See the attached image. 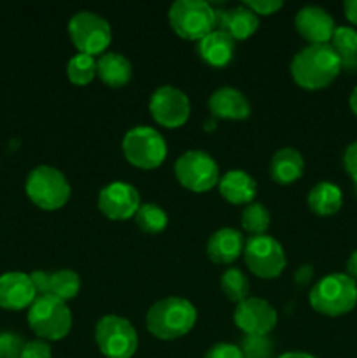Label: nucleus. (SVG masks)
<instances>
[{
	"label": "nucleus",
	"instance_id": "42",
	"mask_svg": "<svg viewBox=\"0 0 357 358\" xmlns=\"http://www.w3.org/2000/svg\"><path fill=\"white\" fill-rule=\"evenodd\" d=\"M349 105H350V110L354 112V115H357V86L354 87V91H352V93H350Z\"/></svg>",
	"mask_w": 357,
	"mask_h": 358
},
{
	"label": "nucleus",
	"instance_id": "8",
	"mask_svg": "<svg viewBox=\"0 0 357 358\" xmlns=\"http://www.w3.org/2000/svg\"><path fill=\"white\" fill-rule=\"evenodd\" d=\"M122 154L126 159L142 170H154L167 159L168 147L158 129L150 126H135L122 138Z\"/></svg>",
	"mask_w": 357,
	"mask_h": 358
},
{
	"label": "nucleus",
	"instance_id": "23",
	"mask_svg": "<svg viewBox=\"0 0 357 358\" xmlns=\"http://www.w3.org/2000/svg\"><path fill=\"white\" fill-rule=\"evenodd\" d=\"M97 76L108 87H122L132 80V63L121 52L107 51L97 59Z\"/></svg>",
	"mask_w": 357,
	"mask_h": 358
},
{
	"label": "nucleus",
	"instance_id": "41",
	"mask_svg": "<svg viewBox=\"0 0 357 358\" xmlns=\"http://www.w3.org/2000/svg\"><path fill=\"white\" fill-rule=\"evenodd\" d=\"M276 358H315V357L304 352H287V353H282V355Z\"/></svg>",
	"mask_w": 357,
	"mask_h": 358
},
{
	"label": "nucleus",
	"instance_id": "34",
	"mask_svg": "<svg viewBox=\"0 0 357 358\" xmlns=\"http://www.w3.org/2000/svg\"><path fill=\"white\" fill-rule=\"evenodd\" d=\"M21 358H52L51 346L48 345V341H42V339L28 341L24 343Z\"/></svg>",
	"mask_w": 357,
	"mask_h": 358
},
{
	"label": "nucleus",
	"instance_id": "5",
	"mask_svg": "<svg viewBox=\"0 0 357 358\" xmlns=\"http://www.w3.org/2000/svg\"><path fill=\"white\" fill-rule=\"evenodd\" d=\"M24 191L30 201L46 212L59 210L70 198V184L65 175L55 166L41 164L28 173Z\"/></svg>",
	"mask_w": 357,
	"mask_h": 358
},
{
	"label": "nucleus",
	"instance_id": "11",
	"mask_svg": "<svg viewBox=\"0 0 357 358\" xmlns=\"http://www.w3.org/2000/svg\"><path fill=\"white\" fill-rule=\"evenodd\" d=\"M244 259L247 268L262 280H273L282 275L287 259L282 245L268 234L251 236L245 241Z\"/></svg>",
	"mask_w": 357,
	"mask_h": 358
},
{
	"label": "nucleus",
	"instance_id": "38",
	"mask_svg": "<svg viewBox=\"0 0 357 358\" xmlns=\"http://www.w3.org/2000/svg\"><path fill=\"white\" fill-rule=\"evenodd\" d=\"M312 278H314V266L312 264H301L296 269V273H294V280H296V283L300 287L310 283Z\"/></svg>",
	"mask_w": 357,
	"mask_h": 358
},
{
	"label": "nucleus",
	"instance_id": "25",
	"mask_svg": "<svg viewBox=\"0 0 357 358\" xmlns=\"http://www.w3.org/2000/svg\"><path fill=\"white\" fill-rule=\"evenodd\" d=\"M331 48L342 62V69L349 72L357 70V30L352 27H336L331 38Z\"/></svg>",
	"mask_w": 357,
	"mask_h": 358
},
{
	"label": "nucleus",
	"instance_id": "37",
	"mask_svg": "<svg viewBox=\"0 0 357 358\" xmlns=\"http://www.w3.org/2000/svg\"><path fill=\"white\" fill-rule=\"evenodd\" d=\"M30 280L35 287L37 296H48V287H49V273L46 271H34L30 273Z\"/></svg>",
	"mask_w": 357,
	"mask_h": 358
},
{
	"label": "nucleus",
	"instance_id": "24",
	"mask_svg": "<svg viewBox=\"0 0 357 358\" xmlns=\"http://www.w3.org/2000/svg\"><path fill=\"white\" fill-rule=\"evenodd\" d=\"M308 206L315 215L329 217L340 212L343 205V192L336 184L322 180L315 184L308 192Z\"/></svg>",
	"mask_w": 357,
	"mask_h": 358
},
{
	"label": "nucleus",
	"instance_id": "3",
	"mask_svg": "<svg viewBox=\"0 0 357 358\" xmlns=\"http://www.w3.org/2000/svg\"><path fill=\"white\" fill-rule=\"evenodd\" d=\"M310 306L326 317H343L357 306V282L346 273H331L310 290Z\"/></svg>",
	"mask_w": 357,
	"mask_h": 358
},
{
	"label": "nucleus",
	"instance_id": "15",
	"mask_svg": "<svg viewBox=\"0 0 357 358\" xmlns=\"http://www.w3.org/2000/svg\"><path fill=\"white\" fill-rule=\"evenodd\" d=\"M296 30L310 44H329L336 30L331 14L318 6L301 7L294 17Z\"/></svg>",
	"mask_w": 357,
	"mask_h": 358
},
{
	"label": "nucleus",
	"instance_id": "30",
	"mask_svg": "<svg viewBox=\"0 0 357 358\" xmlns=\"http://www.w3.org/2000/svg\"><path fill=\"white\" fill-rule=\"evenodd\" d=\"M270 222H272V217H270L268 208L261 203H251L241 212V227L252 236L266 234Z\"/></svg>",
	"mask_w": 357,
	"mask_h": 358
},
{
	"label": "nucleus",
	"instance_id": "40",
	"mask_svg": "<svg viewBox=\"0 0 357 358\" xmlns=\"http://www.w3.org/2000/svg\"><path fill=\"white\" fill-rule=\"evenodd\" d=\"M346 275L352 276L357 282V250H354L352 254H350L349 261H346Z\"/></svg>",
	"mask_w": 357,
	"mask_h": 358
},
{
	"label": "nucleus",
	"instance_id": "4",
	"mask_svg": "<svg viewBox=\"0 0 357 358\" xmlns=\"http://www.w3.org/2000/svg\"><path fill=\"white\" fill-rule=\"evenodd\" d=\"M28 325L42 341H59L72 329V313L63 301L52 296H37L28 308Z\"/></svg>",
	"mask_w": 357,
	"mask_h": 358
},
{
	"label": "nucleus",
	"instance_id": "10",
	"mask_svg": "<svg viewBox=\"0 0 357 358\" xmlns=\"http://www.w3.org/2000/svg\"><path fill=\"white\" fill-rule=\"evenodd\" d=\"M175 178L192 192L210 191L219 184V166L209 152L200 149L186 150L174 166Z\"/></svg>",
	"mask_w": 357,
	"mask_h": 358
},
{
	"label": "nucleus",
	"instance_id": "17",
	"mask_svg": "<svg viewBox=\"0 0 357 358\" xmlns=\"http://www.w3.org/2000/svg\"><path fill=\"white\" fill-rule=\"evenodd\" d=\"M216 10V30H223L230 34L234 41H244L255 34L259 27V16H255L247 6H237L233 9Z\"/></svg>",
	"mask_w": 357,
	"mask_h": 358
},
{
	"label": "nucleus",
	"instance_id": "12",
	"mask_svg": "<svg viewBox=\"0 0 357 358\" xmlns=\"http://www.w3.org/2000/svg\"><path fill=\"white\" fill-rule=\"evenodd\" d=\"M149 110L158 124L174 129L181 128L188 122L189 114H191V103L184 91L170 86V84H164L150 94Z\"/></svg>",
	"mask_w": 357,
	"mask_h": 358
},
{
	"label": "nucleus",
	"instance_id": "22",
	"mask_svg": "<svg viewBox=\"0 0 357 358\" xmlns=\"http://www.w3.org/2000/svg\"><path fill=\"white\" fill-rule=\"evenodd\" d=\"M304 173V159L294 147H284L273 154L270 161V175L276 184L289 185L300 180Z\"/></svg>",
	"mask_w": 357,
	"mask_h": 358
},
{
	"label": "nucleus",
	"instance_id": "1",
	"mask_svg": "<svg viewBox=\"0 0 357 358\" xmlns=\"http://www.w3.org/2000/svg\"><path fill=\"white\" fill-rule=\"evenodd\" d=\"M342 72V62L331 44H308L294 55L290 76L294 83L308 91L328 87Z\"/></svg>",
	"mask_w": 357,
	"mask_h": 358
},
{
	"label": "nucleus",
	"instance_id": "2",
	"mask_svg": "<svg viewBox=\"0 0 357 358\" xmlns=\"http://www.w3.org/2000/svg\"><path fill=\"white\" fill-rule=\"evenodd\" d=\"M195 304L182 297H164L156 301L146 315V327L161 341H174L192 331L196 324Z\"/></svg>",
	"mask_w": 357,
	"mask_h": 358
},
{
	"label": "nucleus",
	"instance_id": "9",
	"mask_svg": "<svg viewBox=\"0 0 357 358\" xmlns=\"http://www.w3.org/2000/svg\"><path fill=\"white\" fill-rule=\"evenodd\" d=\"M94 341L107 358H132L139 348V334L132 322L118 315H105L97 322Z\"/></svg>",
	"mask_w": 357,
	"mask_h": 358
},
{
	"label": "nucleus",
	"instance_id": "18",
	"mask_svg": "<svg viewBox=\"0 0 357 358\" xmlns=\"http://www.w3.org/2000/svg\"><path fill=\"white\" fill-rule=\"evenodd\" d=\"M209 108L214 117L244 121L251 115V103L240 90L231 86L219 87L209 98Z\"/></svg>",
	"mask_w": 357,
	"mask_h": 358
},
{
	"label": "nucleus",
	"instance_id": "33",
	"mask_svg": "<svg viewBox=\"0 0 357 358\" xmlns=\"http://www.w3.org/2000/svg\"><path fill=\"white\" fill-rule=\"evenodd\" d=\"M244 6H247L255 16H270V14L282 9L284 2L282 0H251V2L247 0V2H244Z\"/></svg>",
	"mask_w": 357,
	"mask_h": 358
},
{
	"label": "nucleus",
	"instance_id": "31",
	"mask_svg": "<svg viewBox=\"0 0 357 358\" xmlns=\"http://www.w3.org/2000/svg\"><path fill=\"white\" fill-rule=\"evenodd\" d=\"M240 350L244 358H273V343L268 336H244Z\"/></svg>",
	"mask_w": 357,
	"mask_h": 358
},
{
	"label": "nucleus",
	"instance_id": "29",
	"mask_svg": "<svg viewBox=\"0 0 357 358\" xmlns=\"http://www.w3.org/2000/svg\"><path fill=\"white\" fill-rule=\"evenodd\" d=\"M220 290L224 296L233 303H241L251 294V283H248L247 276L237 268H227L220 276Z\"/></svg>",
	"mask_w": 357,
	"mask_h": 358
},
{
	"label": "nucleus",
	"instance_id": "36",
	"mask_svg": "<svg viewBox=\"0 0 357 358\" xmlns=\"http://www.w3.org/2000/svg\"><path fill=\"white\" fill-rule=\"evenodd\" d=\"M343 168L354 180V184L357 185V140L350 143L343 152Z\"/></svg>",
	"mask_w": 357,
	"mask_h": 358
},
{
	"label": "nucleus",
	"instance_id": "35",
	"mask_svg": "<svg viewBox=\"0 0 357 358\" xmlns=\"http://www.w3.org/2000/svg\"><path fill=\"white\" fill-rule=\"evenodd\" d=\"M203 358H244V355H241L240 346H234L231 343H216L210 346Z\"/></svg>",
	"mask_w": 357,
	"mask_h": 358
},
{
	"label": "nucleus",
	"instance_id": "6",
	"mask_svg": "<svg viewBox=\"0 0 357 358\" xmlns=\"http://www.w3.org/2000/svg\"><path fill=\"white\" fill-rule=\"evenodd\" d=\"M170 27L186 41H202L216 30V10L203 0H177L168 10Z\"/></svg>",
	"mask_w": 357,
	"mask_h": 358
},
{
	"label": "nucleus",
	"instance_id": "28",
	"mask_svg": "<svg viewBox=\"0 0 357 358\" xmlns=\"http://www.w3.org/2000/svg\"><path fill=\"white\" fill-rule=\"evenodd\" d=\"M66 77L76 86H88L97 77V59L94 56L77 52L66 63Z\"/></svg>",
	"mask_w": 357,
	"mask_h": 358
},
{
	"label": "nucleus",
	"instance_id": "19",
	"mask_svg": "<svg viewBox=\"0 0 357 358\" xmlns=\"http://www.w3.org/2000/svg\"><path fill=\"white\" fill-rule=\"evenodd\" d=\"M245 241L234 227H220L206 241V255L216 264H233L244 254Z\"/></svg>",
	"mask_w": 357,
	"mask_h": 358
},
{
	"label": "nucleus",
	"instance_id": "39",
	"mask_svg": "<svg viewBox=\"0 0 357 358\" xmlns=\"http://www.w3.org/2000/svg\"><path fill=\"white\" fill-rule=\"evenodd\" d=\"M343 10H345L346 20L357 27V0H346L343 3Z\"/></svg>",
	"mask_w": 357,
	"mask_h": 358
},
{
	"label": "nucleus",
	"instance_id": "21",
	"mask_svg": "<svg viewBox=\"0 0 357 358\" xmlns=\"http://www.w3.org/2000/svg\"><path fill=\"white\" fill-rule=\"evenodd\" d=\"M234 49H237L234 38L223 30L210 31L202 41H198L200 58L206 65L216 66V69L226 66L233 59Z\"/></svg>",
	"mask_w": 357,
	"mask_h": 358
},
{
	"label": "nucleus",
	"instance_id": "32",
	"mask_svg": "<svg viewBox=\"0 0 357 358\" xmlns=\"http://www.w3.org/2000/svg\"><path fill=\"white\" fill-rule=\"evenodd\" d=\"M24 341L16 332H0V358H21Z\"/></svg>",
	"mask_w": 357,
	"mask_h": 358
},
{
	"label": "nucleus",
	"instance_id": "7",
	"mask_svg": "<svg viewBox=\"0 0 357 358\" xmlns=\"http://www.w3.org/2000/svg\"><path fill=\"white\" fill-rule=\"evenodd\" d=\"M69 35L77 51L97 56L107 52L112 41L111 23L93 10H79L69 20Z\"/></svg>",
	"mask_w": 357,
	"mask_h": 358
},
{
	"label": "nucleus",
	"instance_id": "20",
	"mask_svg": "<svg viewBox=\"0 0 357 358\" xmlns=\"http://www.w3.org/2000/svg\"><path fill=\"white\" fill-rule=\"evenodd\" d=\"M219 192L233 205H251L258 194V182L244 170H230L219 178Z\"/></svg>",
	"mask_w": 357,
	"mask_h": 358
},
{
	"label": "nucleus",
	"instance_id": "13",
	"mask_svg": "<svg viewBox=\"0 0 357 358\" xmlns=\"http://www.w3.org/2000/svg\"><path fill=\"white\" fill-rule=\"evenodd\" d=\"M233 320L245 336H268L275 329L279 317L268 301L248 296L237 304Z\"/></svg>",
	"mask_w": 357,
	"mask_h": 358
},
{
	"label": "nucleus",
	"instance_id": "14",
	"mask_svg": "<svg viewBox=\"0 0 357 358\" xmlns=\"http://www.w3.org/2000/svg\"><path fill=\"white\" fill-rule=\"evenodd\" d=\"M140 206V194L128 182H112L98 194V208L107 219L126 220L135 217Z\"/></svg>",
	"mask_w": 357,
	"mask_h": 358
},
{
	"label": "nucleus",
	"instance_id": "27",
	"mask_svg": "<svg viewBox=\"0 0 357 358\" xmlns=\"http://www.w3.org/2000/svg\"><path fill=\"white\" fill-rule=\"evenodd\" d=\"M133 219H135V224L139 229H142L144 233L149 234L161 233V231L167 229L168 226L167 212H164L160 205H154V203L140 205Z\"/></svg>",
	"mask_w": 357,
	"mask_h": 358
},
{
	"label": "nucleus",
	"instance_id": "16",
	"mask_svg": "<svg viewBox=\"0 0 357 358\" xmlns=\"http://www.w3.org/2000/svg\"><path fill=\"white\" fill-rule=\"evenodd\" d=\"M37 299V292L30 275L9 271L0 275V308L7 311H21L30 308Z\"/></svg>",
	"mask_w": 357,
	"mask_h": 358
},
{
	"label": "nucleus",
	"instance_id": "26",
	"mask_svg": "<svg viewBox=\"0 0 357 358\" xmlns=\"http://www.w3.org/2000/svg\"><path fill=\"white\" fill-rule=\"evenodd\" d=\"M80 290V276L72 269H58L55 273H49V287L48 296L56 299L66 301L74 299Z\"/></svg>",
	"mask_w": 357,
	"mask_h": 358
}]
</instances>
